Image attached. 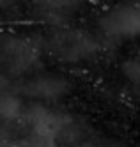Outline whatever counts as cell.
<instances>
[{"mask_svg": "<svg viewBox=\"0 0 140 147\" xmlns=\"http://www.w3.org/2000/svg\"><path fill=\"white\" fill-rule=\"evenodd\" d=\"M105 34L117 39H130L140 34V4L114 7L101 20Z\"/></svg>", "mask_w": 140, "mask_h": 147, "instance_id": "6da1fadb", "label": "cell"}, {"mask_svg": "<svg viewBox=\"0 0 140 147\" xmlns=\"http://www.w3.org/2000/svg\"><path fill=\"white\" fill-rule=\"evenodd\" d=\"M25 94L39 101H55L60 99L69 90V83L66 78L57 75H43L30 80L25 85Z\"/></svg>", "mask_w": 140, "mask_h": 147, "instance_id": "7a4b0ae2", "label": "cell"}, {"mask_svg": "<svg viewBox=\"0 0 140 147\" xmlns=\"http://www.w3.org/2000/svg\"><path fill=\"white\" fill-rule=\"evenodd\" d=\"M23 113L25 107L20 96H14L11 92L0 96V119L2 121H16L23 117Z\"/></svg>", "mask_w": 140, "mask_h": 147, "instance_id": "3957f363", "label": "cell"}, {"mask_svg": "<svg viewBox=\"0 0 140 147\" xmlns=\"http://www.w3.org/2000/svg\"><path fill=\"white\" fill-rule=\"evenodd\" d=\"M4 147H30V144L23 138V140H18V142H11V144H5Z\"/></svg>", "mask_w": 140, "mask_h": 147, "instance_id": "277c9868", "label": "cell"}, {"mask_svg": "<svg viewBox=\"0 0 140 147\" xmlns=\"http://www.w3.org/2000/svg\"><path fill=\"white\" fill-rule=\"evenodd\" d=\"M73 147H98V145H94V144H91V142H80V144H76V145H73Z\"/></svg>", "mask_w": 140, "mask_h": 147, "instance_id": "5b68a950", "label": "cell"}]
</instances>
